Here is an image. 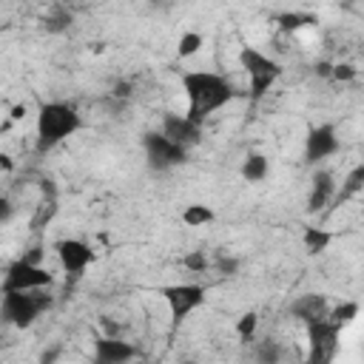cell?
<instances>
[{
	"label": "cell",
	"mask_w": 364,
	"mask_h": 364,
	"mask_svg": "<svg viewBox=\"0 0 364 364\" xmlns=\"http://www.w3.org/2000/svg\"><path fill=\"white\" fill-rule=\"evenodd\" d=\"M182 88L188 97V114L185 117L196 125H202L213 111H219L222 105H228L236 97L228 77L213 74V71H185Z\"/></svg>",
	"instance_id": "6da1fadb"
},
{
	"label": "cell",
	"mask_w": 364,
	"mask_h": 364,
	"mask_svg": "<svg viewBox=\"0 0 364 364\" xmlns=\"http://www.w3.org/2000/svg\"><path fill=\"white\" fill-rule=\"evenodd\" d=\"M82 128V117L68 102H43L37 111V151L46 154L63 139L74 136Z\"/></svg>",
	"instance_id": "7a4b0ae2"
},
{
	"label": "cell",
	"mask_w": 364,
	"mask_h": 364,
	"mask_svg": "<svg viewBox=\"0 0 364 364\" xmlns=\"http://www.w3.org/2000/svg\"><path fill=\"white\" fill-rule=\"evenodd\" d=\"M51 307V296L40 293V290H17V293H3V321L11 327H31L37 321L40 313H46Z\"/></svg>",
	"instance_id": "3957f363"
},
{
	"label": "cell",
	"mask_w": 364,
	"mask_h": 364,
	"mask_svg": "<svg viewBox=\"0 0 364 364\" xmlns=\"http://www.w3.org/2000/svg\"><path fill=\"white\" fill-rule=\"evenodd\" d=\"M239 63H242V68L247 71V77H250V100H262L264 94H267V88L282 77V65L276 63V60H270L267 54H262L259 48H253V46H245L242 51H239Z\"/></svg>",
	"instance_id": "277c9868"
},
{
	"label": "cell",
	"mask_w": 364,
	"mask_h": 364,
	"mask_svg": "<svg viewBox=\"0 0 364 364\" xmlns=\"http://www.w3.org/2000/svg\"><path fill=\"white\" fill-rule=\"evenodd\" d=\"M54 284V273L46 270L43 264H31L28 259H17L6 267L3 276V293H17V290H43Z\"/></svg>",
	"instance_id": "5b68a950"
},
{
	"label": "cell",
	"mask_w": 364,
	"mask_h": 364,
	"mask_svg": "<svg viewBox=\"0 0 364 364\" xmlns=\"http://www.w3.org/2000/svg\"><path fill=\"white\" fill-rule=\"evenodd\" d=\"M142 148H145V156H148V165L154 171H168V168H176L182 162H188V148L171 142L165 134L159 131H148L142 136Z\"/></svg>",
	"instance_id": "8992f818"
},
{
	"label": "cell",
	"mask_w": 364,
	"mask_h": 364,
	"mask_svg": "<svg viewBox=\"0 0 364 364\" xmlns=\"http://www.w3.org/2000/svg\"><path fill=\"white\" fill-rule=\"evenodd\" d=\"M338 347V327L324 318L307 324V364H330Z\"/></svg>",
	"instance_id": "52a82bcc"
},
{
	"label": "cell",
	"mask_w": 364,
	"mask_h": 364,
	"mask_svg": "<svg viewBox=\"0 0 364 364\" xmlns=\"http://www.w3.org/2000/svg\"><path fill=\"white\" fill-rule=\"evenodd\" d=\"M159 296L168 301L171 316H173V324H179L196 307L205 304V287L202 284H168V287L159 290Z\"/></svg>",
	"instance_id": "ba28073f"
},
{
	"label": "cell",
	"mask_w": 364,
	"mask_h": 364,
	"mask_svg": "<svg viewBox=\"0 0 364 364\" xmlns=\"http://www.w3.org/2000/svg\"><path fill=\"white\" fill-rule=\"evenodd\" d=\"M54 250H57L60 264L68 276H82V270L94 262V250L82 239H60L54 245Z\"/></svg>",
	"instance_id": "9c48e42d"
},
{
	"label": "cell",
	"mask_w": 364,
	"mask_h": 364,
	"mask_svg": "<svg viewBox=\"0 0 364 364\" xmlns=\"http://www.w3.org/2000/svg\"><path fill=\"white\" fill-rule=\"evenodd\" d=\"M336 151H338V136H336V128H333L330 122L310 128L307 142H304V162L316 165V162L333 156Z\"/></svg>",
	"instance_id": "30bf717a"
},
{
	"label": "cell",
	"mask_w": 364,
	"mask_h": 364,
	"mask_svg": "<svg viewBox=\"0 0 364 364\" xmlns=\"http://www.w3.org/2000/svg\"><path fill=\"white\" fill-rule=\"evenodd\" d=\"M136 355V347L117 336L94 338V364H128Z\"/></svg>",
	"instance_id": "8fae6325"
},
{
	"label": "cell",
	"mask_w": 364,
	"mask_h": 364,
	"mask_svg": "<svg viewBox=\"0 0 364 364\" xmlns=\"http://www.w3.org/2000/svg\"><path fill=\"white\" fill-rule=\"evenodd\" d=\"M162 134H165L171 142H176V145H182V148H191V145L199 142L202 125L191 122V119L182 117V114H165V117H162Z\"/></svg>",
	"instance_id": "7c38bea8"
},
{
	"label": "cell",
	"mask_w": 364,
	"mask_h": 364,
	"mask_svg": "<svg viewBox=\"0 0 364 364\" xmlns=\"http://www.w3.org/2000/svg\"><path fill=\"white\" fill-rule=\"evenodd\" d=\"M290 313H293L299 321H304V324H313V321H324V318L330 316V307H327V296H321V293H304V296H299V299L293 301Z\"/></svg>",
	"instance_id": "4fadbf2b"
},
{
	"label": "cell",
	"mask_w": 364,
	"mask_h": 364,
	"mask_svg": "<svg viewBox=\"0 0 364 364\" xmlns=\"http://www.w3.org/2000/svg\"><path fill=\"white\" fill-rule=\"evenodd\" d=\"M333 199H336V179H333V173L330 171H316L313 173V191H310V199H307V210L318 213Z\"/></svg>",
	"instance_id": "5bb4252c"
},
{
	"label": "cell",
	"mask_w": 364,
	"mask_h": 364,
	"mask_svg": "<svg viewBox=\"0 0 364 364\" xmlns=\"http://www.w3.org/2000/svg\"><path fill=\"white\" fill-rule=\"evenodd\" d=\"M364 191V165H355L347 176H344V182H341V188L336 191V205H344L347 199H353V196H358Z\"/></svg>",
	"instance_id": "9a60e30c"
},
{
	"label": "cell",
	"mask_w": 364,
	"mask_h": 364,
	"mask_svg": "<svg viewBox=\"0 0 364 364\" xmlns=\"http://www.w3.org/2000/svg\"><path fill=\"white\" fill-rule=\"evenodd\" d=\"M301 242H304V247H307V253H310V256H318V253H324V250L330 247L333 233H330V230H324V228H313V225H307V228H304Z\"/></svg>",
	"instance_id": "2e32d148"
},
{
	"label": "cell",
	"mask_w": 364,
	"mask_h": 364,
	"mask_svg": "<svg viewBox=\"0 0 364 364\" xmlns=\"http://www.w3.org/2000/svg\"><path fill=\"white\" fill-rule=\"evenodd\" d=\"M264 176H267V156L264 154H247L242 162V179L262 182Z\"/></svg>",
	"instance_id": "e0dca14e"
},
{
	"label": "cell",
	"mask_w": 364,
	"mask_h": 364,
	"mask_svg": "<svg viewBox=\"0 0 364 364\" xmlns=\"http://www.w3.org/2000/svg\"><path fill=\"white\" fill-rule=\"evenodd\" d=\"M182 222H185L188 228H202V225L213 222V210H210L208 205L193 202V205H188V208L182 210Z\"/></svg>",
	"instance_id": "ac0fdd59"
},
{
	"label": "cell",
	"mask_w": 364,
	"mask_h": 364,
	"mask_svg": "<svg viewBox=\"0 0 364 364\" xmlns=\"http://www.w3.org/2000/svg\"><path fill=\"white\" fill-rule=\"evenodd\" d=\"M68 26H71V11H68V9H54L51 14L43 17V28H46L48 34H60V31H65Z\"/></svg>",
	"instance_id": "d6986e66"
},
{
	"label": "cell",
	"mask_w": 364,
	"mask_h": 364,
	"mask_svg": "<svg viewBox=\"0 0 364 364\" xmlns=\"http://www.w3.org/2000/svg\"><path fill=\"white\" fill-rule=\"evenodd\" d=\"M358 310H361V307H358V301H341L336 310H330V316H327V318L341 330V327H347V324L358 316Z\"/></svg>",
	"instance_id": "ffe728a7"
},
{
	"label": "cell",
	"mask_w": 364,
	"mask_h": 364,
	"mask_svg": "<svg viewBox=\"0 0 364 364\" xmlns=\"http://www.w3.org/2000/svg\"><path fill=\"white\" fill-rule=\"evenodd\" d=\"M202 46H205V40H202V34H199V31H185V34L179 37L176 54H179V57H193Z\"/></svg>",
	"instance_id": "44dd1931"
},
{
	"label": "cell",
	"mask_w": 364,
	"mask_h": 364,
	"mask_svg": "<svg viewBox=\"0 0 364 364\" xmlns=\"http://www.w3.org/2000/svg\"><path fill=\"white\" fill-rule=\"evenodd\" d=\"M256 327H259V316H256L253 310H250V313H242L239 321H236V333H239L242 341H250L253 333H256Z\"/></svg>",
	"instance_id": "7402d4cb"
},
{
	"label": "cell",
	"mask_w": 364,
	"mask_h": 364,
	"mask_svg": "<svg viewBox=\"0 0 364 364\" xmlns=\"http://www.w3.org/2000/svg\"><path fill=\"white\" fill-rule=\"evenodd\" d=\"M276 20H279V26H282L284 31H296V28L313 23L316 17H313V14H296V11H287V14H279Z\"/></svg>",
	"instance_id": "603a6c76"
},
{
	"label": "cell",
	"mask_w": 364,
	"mask_h": 364,
	"mask_svg": "<svg viewBox=\"0 0 364 364\" xmlns=\"http://www.w3.org/2000/svg\"><path fill=\"white\" fill-rule=\"evenodd\" d=\"M182 264L188 270H193V273H202L208 267V256H205V250H191V253L182 256Z\"/></svg>",
	"instance_id": "cb8c5ba5"
},
{
	"label": "cell",
	"mask_w": 364,
	"mask_h": 364,
	"mask_svg": "<svg viewBox=\"0 0 364 364\" xmlns=\"http://www.w3.org/2000/svg\"><path fill=\"white\" fill-rule=\"evenodd\" d=\"M54 210H57V205H54V199H48V202H40V208H37V216L31 219V225L34 228H43L51 216H54Z\"/></svg>",
	"instance_id": "d4e9b609"
},
{
	"label": "cell",
	"mask_w": 364,
	"mask_h": 364,
	"mask_svg": "<svg viewBox=\"0 0 364 364\" xmlns=\"http://www.w3.org/2000/svg\"><path fill=\"white\" fill-rule=\"evenodd\" d=\"M259 358H262V364H279V347L273 341H264L259 347Z\"/></svg>",
	"instance_id": "484cf974"
},
{
	"label": "cell",
	"mask_w": 364,
	"mask_h": 364,
	"mask_svg": "<svg viewBox=\"0 0 364 364\" xmlns=\"http://www.w3.org/2000/svg\"><path fill=\"white\" fill-rule=\"evenodd\" d=\"M355 68L353 65H347V63H338V65H333V80H338V82H350V80H355Z\"/></svg>",
	"instance_id": "4316f807"
},
{
	"label": "cell",
	"mask_w": 364,
	"mask_h": 364,
	"mask_svg": "<svg viewBox=\"0 0 364 364\" xmlns=\"http://www.w3.org/2000/svg\"><path fill=\"white\" fill-rule=\"evenodd\" d=\"M236 270H239V262H236V259H230V256H222V259H219V273H222V276H233Z\"/></svg>",
	"instance_id": "83f0119b"
},
{
	"label": "cell",
	"mask_w": 364,
	"mask_h": 364,
	"mask_svg": "<svg viewBox=\"0 0 364 364\" xmlns=\"http://www.w3.org/2000/svg\"><path fill=\"white\" fill-rule=\"evenodd\" d=\"M60 347L54 344V347H48V350H43V355H40V364H57V358H60Z\"/></svg>",
	"instance_id": "f1b7e54d"
},
{
	"label": "cell",
	"mask_w": 364,
	"mask_h": 364,
	"mask_svg": "<svg viewBox=\"0 0 364 364\" xmlns=\"http://www.w3.org/2000/svg\"><path fill=\"white\" fill-rule=\"evenodd\" d=\"M316 74H321V77H333V65H330V63H318V65H316Z\"/></svg>",
	"instance_id": "f546056e"
},
{
	"label": "cell",
	"mask_w": 364,
	"mask_h": 364,
	"mask_svg": "<svg viewBox=\"0 0 364 364\" xmlns=\"http://www.w3.org/2000/svg\"><path fill=\"white\" fill-rule=\"evenodd\" d=\"M26 117V105H14L11 108V119H23Z\"/></svg>",
	"instance_id": "4dcf8cb0"
},
{
	"label": "cell",
	"mask_w": 364,
	"mask_h": 364,
	"mask_svg": "<svg viewBox=\"0 0 364 364\" xmlns=\"http://www.w3.org/2000/svg\"><path fill=\"white\" fill-rule=\"evenodd\" d=\"M114 94H117V97H128V85H125V82H119V85H117V91H114Z\"/></svg>",
	"instance_id": "1f68e13d"
},
{
	"label": "cell",
	"mask_w": 364,
	"mask_h": 364,
	"mask_svg": "<svg viewBox=\"0 0 364 364\" xmlns=\"http://www.w3.org/2000/svg\"><path fill=\"white\" fill-rule=\"evenodd\" d=\"M0 162H3L6 171H11V156H0Z\"/></svg>",
	"instance_id": "d6a6232c"
},
{
	"label": "cell",
	"mask_w": 364,
	"mask_h": 364,
	"mask_svg": "<svg viewBox=\"0 0 364 364\" xmlns=\"http://www.w3.org/2000/svg\"><path fill=\"white\" fill-rule=\"evenodd\" d=\"M361 213H364V205H361Z\"/></svg>",
	"instance_id": "836d02e7"
}]
</instances>
